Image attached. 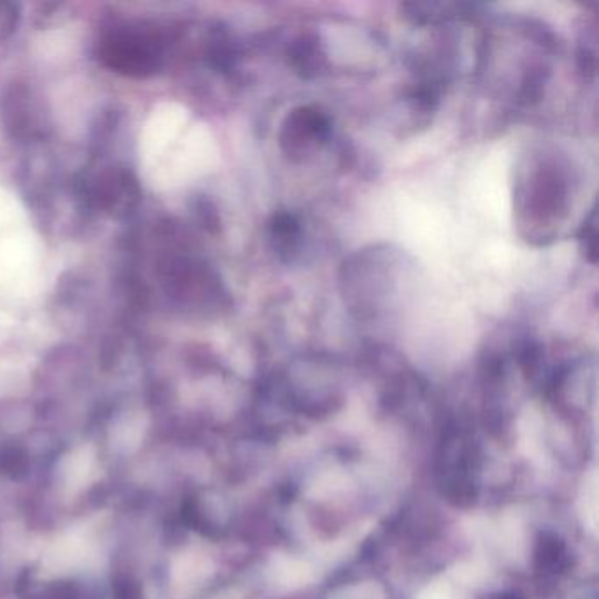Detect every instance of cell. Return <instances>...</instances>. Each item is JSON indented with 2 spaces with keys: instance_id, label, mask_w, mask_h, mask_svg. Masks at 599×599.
I'll list each match as a JSON object with an SVG mask.
<instances>
[{
  "instance_id": "obj_1",
  "label": "cell",
  "mask_w": 599,
  "mask_h": 599,
  "mask_svg": "<svg viewBox=\"0 0 599 599\" xmlns=\"http://www.w3.org/2000/svg\"><path fill=\"white\" fill-rule=\"evenodd\" d=\"M403 268L405 257L392 246H371L345 260L341 294L350 313L361 320H371L390 310L401 290Z\"/></svg>"
},
{
  "instance_id": "obj_2",
  "label": "cell",
  "mask_w": 599,
  "mask_h": 599,
  "mask_svg": "<svg viewBox=\"0 0 599 599\" xmlns=\"http://www.w3.org/2000/svg\"><path fill=\"white\" fill-rule=\"evenodd\" d=\"M570 206V187L563 169L550 162H535L517 190V211L529 238L549 239L563 224Z\"/></svg>"
},
{
  "instance_id": "obj_3",
  "label": "cell",
  "mask_w": 599,
  "mask_h": 599,
  "mask_svg": "<svg viewBox=\"0 0 599 599\" xmlns=\"http://www.w3.org/2000/svg\"><path fill=\"white\" fill-rule=\"evenodd\" d=\"M331 136V116L317 106H301L292 109L285 118L280 146L292 162H303L313 157Z\"/></svg>"
},
{
  "instance_id": "obj_4",
  "label": "cell",
  "mask_w": 599,
  "mask_h": 599,
  "mask_svg": "<svg viewBox=\"0 0 599 599\" xmlns=\"http://www.w3.org/2000/svg\"><path fill=\"white\" fill-rule=\"evenodd\" d=\"M269 246L282 262H292L296 259L301 243L303 229L301 224L289 211H275L269 220Z\"/></svg>"
},
{
  "instance_id": "obj_5",
  "label": "cell",
  "mask_w": 599,
  "mask_h": 599,
  "mask_svg": "<svg viewBox=\"0 0 599 599\" xmlns=\"http://www.w3.org/2000/svg\"><path fill=\"white\" fill-rule=\"evenodd\" d=\"M289 64L306 80L315 78L325 67V53L315 34H303L289 46Z\"/></svg>"
},
{
  "instance_id": "obj_6",
  "label": "cell",
  "mask_w": 599,
  "mask_h": 599,
  "mask_svg": "<svg viewBox=\"0 0 599 599\" xmlns=\"http://www.w3.org/2000/svg\"><path fill=\"white\" fill-rule=\"evenodd\" d=\"M475 6L468 4H443V2H413L403 4L401 11L408 22L415 25H431V23L447 22L450 18L466 16Z\"/></svg>"
},
{
  "instance_id": "obj_7",
  "label": "cell",
  "mask_w": 599,
  "mask_h": 599,
  "mask_svg": "<svg viewBox=\"0 0 599 599\" xmlns=\"http://www.w3.org/2000/svg\"><path fill=\"white\" fill-rule=\"evenodd\" d=\"M578 243L582 248L585 259L591 264H596L598 259V211L592 208L591 213L587 215L584 224L578 231Z\"/></svg>"
}]
</instances>
